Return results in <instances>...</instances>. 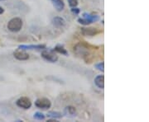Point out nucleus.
<instances>
[{
	"instance_id": "1",
	"label": "nucleus",
	"mask_w": 149,
	"mask_h": 122,
	"mask_svg": "<svg viewBox=\"0 0 149 122\" xmlns=\"http://www.w3.org/2000/svg\"><path fill=\"white\" fill-rule=\"evenodd\" d=\"M23 22L20 17H13L8 22L7 27L12 32H18L22 28Z\"/></svg>"
},
{
	"instance_id": "2",
	"label": "nucleus",
	"mask_w": 149,
	"mask_h": 122,
	"mask_svg": "<svg viewBox=\"0 0 149 122\" xmlns=\"http://www.w3.org/2000/svg\"><path fill=\"white\" fill-rule=\"evenodd\" d=\"M42 57L50 63H56L58 60V55L55 53L54 50H43L42 52Z\"/></svg>"
},
{
	"instance_id": "3",
	"label": "nucleus",
	"mask_w": 149,
	"mask_h": 122,
	"mask_svg": "<svg viewBox=\"0 0 149 122\" xmlns=\"http://www.w3.org/2000/svg\"><path fill=\"white\" fill-rule=\"evenodd\" d=\"M80 32L81 34L85 37H95L96 35L101 33L102 31L96 27H82Z\"/></svg>"
},
{
	"instance_id": "4",
	"label": "nucleus",
	"mask_w": 149,
	"mask_h": 122,
	"mask_svg": "<svg viewBox=\"0 0 149 122\" xmlns=\"http://www.w3.org/2000/svg\"><path fill=\"white\" fill-rule=\"evenodd\" d=\"M74 51L78 55H80L82 58H85L89 55V48L84 43L77 44L74 47Z\"/></svg>"
},
{
	"instance_id": "5",
	"label": "nucleus",
	"mask_w": 149,
	"mask_h": 122,
	"mask_svg": "<svg viewBox=\"0 0 149 122\" xmlns=\"http://www.w3.org/2000/svg\"><path fill=\"white\" fill-rule=\"evenodd\" d=\"M16 105L22 109L27 110L32 106V101L27 96H22L16 101Z\"/></svg>"
},
{
	"instance_id": "6",
	"label": "nucleus",
	"mask_w": 149,
	"mask_h": 122,
	"mask_svg": "<svg viewBox=\"0 0 149 122\" xmlns=\"http://www.w3.org/2000/svg\"><path fill=\"white\" fill-rule=\"evenodd\" d=\"M35 106L39 109L47 110V109H49L52 106V102L48 98H46V97L38 98L35 101Z\"/></svg>"
},
{
	"instance_id": "7",
	"label": "nucleus",
	"mask_w": 149,
	"mask_h": 122,
	"mask_svg": "<svg viewBox=\"0 0 149 122\" xmlns=\"http://www.w3.org/2000/svg\"><path fill=\"white\" fill-rule=\"evenodd\" d=\"M18 48L20 50H45L46 45H21Z\"/></svg>"
},
{
	"instance_id": "8",
	"label": "nucleus",
	"mask_w": 149,
	"mask_h": 122,
	"mask_svg": "<svg viewBox=\"0 0 149 122\" xmlns=\"http://www.w3.org/2000/svg\"><path fill=\"white\" fill-rule=\"evenodd\" d=\"M13 56L14 58L17 59V60H27L29 59V54L25 52L23 50H16L13 52Z\"/></svg>"
},
{
	"instance_id": "9",
	"label": "nucleus",
	"mask_w": 149,
	"mask_h": 122,
	"mask_svg": "<svg viewBox=\"0 0 149 122\" xmlns=\"http://www.w3.org/2000/svg\"><path fill=\"white\" fill-rule=\"evenodd\" d=\"M95 84L100 89L104 88V75H98L95 79Z\"/></svg>"
},
{
	"instance_id": "10",
	"label": "nucleus",
	"mask_w": 149,
	"mask_h": 122,
	"mask_svg": "<svg viewBox=\"0 0 149 122\" xmlns=\"http://www.w3.org/2000/svg\"><path fill=\"white\" fill-rule=\"evenodd\" d=\"M52 5L58 12H61L65 8V3L63 0H52Z\"/></svg>"
},
{
	"instance_id": "11",
	"label": "nucleus",
	"mask_w": 149,
	"mask_h": 122,
	"mask_svg": "<svg viewBox=\"0 0 149 122\" xmlns=\"http://www.w3.org/2000/svg\"><path fill=\"white\" fill-rule=\"evenodd\" d=\"M52 23H53V25L55 27H62L65 25V19L63 17H54L53 20H52Z\"/></svg>"
},
{
	"instance_id": "12",
	"label": "nucleus",
	"mask_w": 149,
	"mask_h": 122,
	"mask_svg": "<svg viewBox=\"0 0 149 122\" xmlns=\"http://www.w3.org/2000/svg\"><path fill=\"white\" fill-rule=\"evenodd\" d=\"M83 17H85L86 19H89V20H91L92 22H95V21H99V19H100V17L98 16V15H93V14H90V13H83Z\"/></svg>"
},
{
	"instance_id": "13",
	"label": "nucleus",
	"mask_w": 149,
	"mask_h": 122,
	"mask_svg": "<svg viewBox=\"0 0 149 122\" xmlns=\"http://www.w3.org/2000/svg\"><path fill=\"white\" fill-rule=\"evenodd\" d=\"M54 51H56V52H58V53L61 54H63V55H68V52H67V50H65L64 48L63 45H57L55 49L53 50Z\"/></svg>"
},
{
	"instance_id": "14",
	"label": "nucleus",
	"mask_w": 149,
	"mask_h": 122,
	"mask_svg": "<svg viewBox=\"0 0 149 122\" xmlns=\"http://www.w3.org/2000/svg\"><path fill=\"white\" fill-rule=\"evenodd\" d=\"M47 116L53 119H60L62 117V114L58 112H50L47 113Z\"/></svg>"
},
{
	"instance_id": "15",
	"label": "nucleus",
	"mask_w": 149,
	"mask_h": 122,
	"mask_svg": "<svg viewBox=\"0 0 149 122\" xmlns=\"http://www.w3.org/2000/svg\"><path fill=\"white\" fill-rule=\"evenodd\" d=\"M78 22L80 23V24H82V25H85V26H88V25H90V24H91V23H93L91 20L86 19V18H85V17L79 18V19H78Z\"/></svg>"
},
{
	"instance_id": "16",
	"label": "nucleus",
	"mask_w": 149,
	"mask_h": 122,
	"mask_svg": "<svg viewBox=\"0 0 149 122\" xmlns=\"http://www.w3.org/2000/svg\"><path fill=\"white\" fill-rule=\"evenodd\" d=\"M65 112H67L70 115L75 116V114H76V110H75V108H74V106H67V107L65 108Z\"/></svg>"
},
{
	"instance_id": "17",
	"label": "nucleus",
	"mask_w": 149,
	"mask_h": 122,
	"mask_svg": "<svg viewBox=\"0 0 149 122\" xmlns=\"http://www.w3.org/2000/svg\"><path fill=\"white\" fill-rule=\"evenodd\" d=\"M33 117H34V119H36L37 121H43L45 119V115L42 112H36Z\"/></svg>"
},
{
	"instance_id": "18",
	"label": "nucleus",
	"mask_w": 149,
	"mask_h": 122,
	"mask_svg": "<svg viewBox=\"0 0 149 122\" xmlns=\"http://www.w3.org/2000/svg\"><path fill=\"white\" fill-rule=\"evenodd\" d=\"M95 69L97 70H99V71H100V72H104V64L103 63V62H100V63H99V64H96L95 65Z\"/></svg>"
},
{
	"instance_id": "19",
	"label": "nucleus",
	"mask_w": 149,
	"mask_h": 122,
	"mask_svg": "<svg viewBox=\"0 0 149 122\" xmlns=\"http://www.w3.org/2000/svg\"><path fill=\"white\" fill-rule=\"evenodd\" d=\"M68 3H69L70 7H71V8L76 7V6L78 5V3H79L78 0H68Z\"/></svg>"
},
{
	"instance_id": "20",
	"label": "nucleus",
	"mask_w": 149,
	"mask_h": 122,
	"mask_svg": "<svg viewBox=\"0 0 149 122\" xmlns=\"http://www.w3.org/2000/svg\"><path fill=\"white\" fill-rule=\"evenodd\" d=\"M80 8H77L76 7H74V8H72V9H71V12L75 14V15H77V14H79L80 13Z\"/></svg>"
},
{
	"instance_id": "21",
	"label": "nucleus",
	"mask_w": 149,
	"mask_h": 122,
	"mask_svg": "<svg viewBox=\"0 0 149 122\" xmlns=\"http://www.w3.org/2000/svg\"><path fill=\"white\" fill-rule=\"evenodd\" d=\"M3 12H4V9L2 7H0V14H3Z\"/></svg>"
},
{
	"instance_id": "22",
	"label": "nucleus",
	"mask_w": 149,
	"mask_h": 122,
	"mask_svg": "<svg viewBox=\"0 0 149 122\" xmlns=\"http://www.w3.org/2000/svg\"><path fill=\"white\" fill-rule=\"evenodd\" d=\"M47 122H58L56 119H52V120H48Z\"/></svg>"
},
{
	"instance_id": "23",
	"label": "nucleus",
	"mask_w": 149,
	"mask_h": 122,
	"mask_svg": "<svg viewBox=\"0 0 149 122\" xmlns=\"http://www.w3.org/2000/svg\"><path fill=\"white\" fill-rule=\"evenodd\" d=\"M0 1H3V0H0Z\"/></svg>"
}]
</instances>
